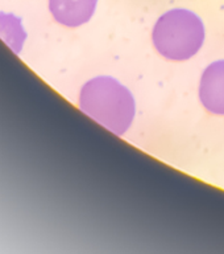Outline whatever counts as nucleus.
I'll return each instance as SVG.
<instances>
[{"instance_id":"obj_4","label":"nucleus","mask_w":224,"mask_h":254,"mask_svg":"<svg viewBox=\"0 0 224 254\" xmlns=\"http://www.w3.org/2000/svg\"><path fill=\"white\" fill-rule=\"evenodd\" d=\"M47 7L55 23L78 28L92 19L98 0H47Z\"/></svg>"},{"instance_id":"obj_5","label":"nucleus","mask_w":224,"mask_h":254,"mask_svg":"<svg viewBox=\"0 0 224 254\" xmlns=\"http://www.w3.org/2000/svg\"><path fill=\"white\" fill-rule=\"evenodd\" d=\"M0 40L15 55H20L27 41V32L21 19L13 13L0 12Z\"/></svg>"},{"instance_id":"obj_1","label":"nucleus","mask_w":224,"mask_h":254,"mask_svg":"<svg viewBox=\"0 0 224 254\" xmlns=\"http://www.w3.org/2000/svg\"><path fill=\"white\" fill-rule=\"evenodd\" d=\"M78 107L116 136H124L136 117V99L132 91L111 75H96L83 83Z\"/></svg>"},{"instance_id":"obj_2","label":"nucleus","mask_w":224,"mask_h":254,"mask_svg":"<svg viewBox=\"0 0 224 254\" xmlns=\"http://www.w3.org/2000/svg\"><path fill=\"white\" fill-rule=\"evenodd\" d=\"M206 39L205 24L195 12L174 8L162 13L152 31V43L160 56L182 63L201 51Z\"/></svg>"},{"instance_id":"obj_3","label":"nucleus","mask_w":224,"mask_h":254,"mask_svg":"<svg viewBox=\"0 0 224 254\" xmlns=\"http://www.w3.org/2000/svg\"><path fill=\"white\" fill-rule=\"evenodd\" d=\"M198 95L206 111L224 117V60L214 61L202 71Z\"/></svg>"}]
</instances>
